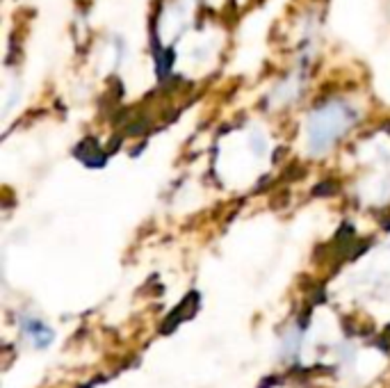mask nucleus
Instances as JSON below:
<instances>
[{"instance_id":"obj_2","label":"nucleus","mask_w":390,"mask_h":388,"mask_svg":"<svg viewBox=\"0 0 390 388\" xmlns=\"http://www.w3.org/2000/svg\"><path fill=\"white\" fill-rule=\"evenodd\" d=\"M21 329L32 340L34 347H39V350H46L48 345L53 343V338H55L53 329H48V326L43 324L41 320H34V317H23Z\"/></svg>"},{"instance_id":"obj_1","label":"nucleus","mask_w":390,"mask_h":388,"mask_svg":"<svg viewBox=\"0 0 390 388\" xmlns=\"http://www.w3.org/2000/svg\"><path fill=\"white\" fill-rule=\"evenodd\" d=\"M356 112L342 101H331L315 110L308 119V146L313 153H322L354 124Z\"/></svg>"}]
</instances>
